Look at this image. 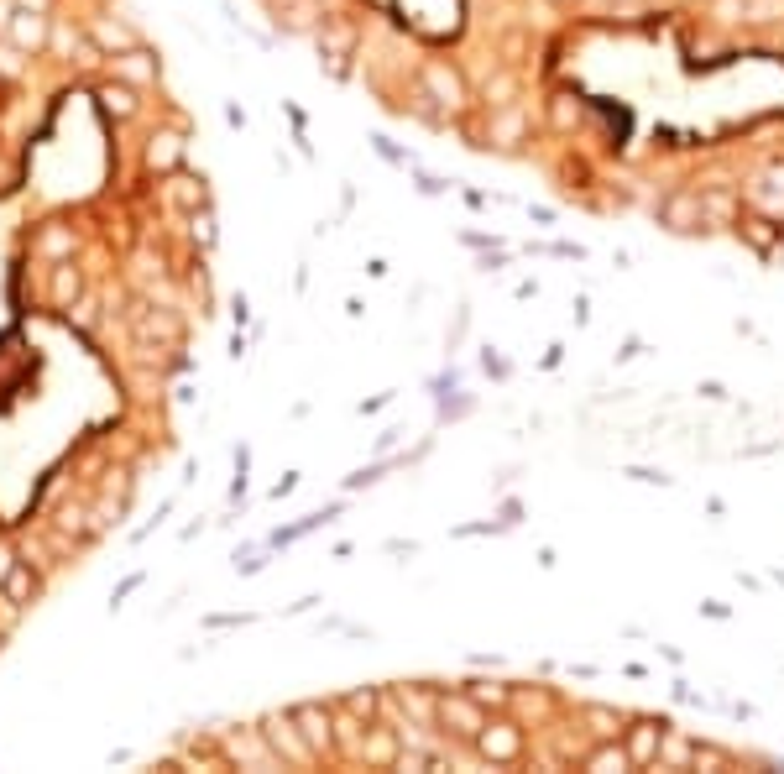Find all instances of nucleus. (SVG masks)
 Returning <instances> with one entry per match:
<instances>
[{"label":"nucleus","instance_id":"obj_1","mask_svg":"<svg viewBox=\"0 0 784 774\" xmlns=\"http://www.w3.org/2000/svg\"><path fill=\"white\" fill-rule=\"evenodd\" d=\"M434 727H440L445 738L476 743V733L487 727V717H481V701L476 696H440V701H434Z\"/></svg>","mask_w":784,"mask_h":774},{"label":"nucleus","instance_id":"obj_2","mask_svg":"<svg viewBox=\"0 0 784 774\" xmlns=\"http://www.w3.org/2000/svg\"><path fill=\"white\" fill-rule=\"evenodd\" d=\"M262 738L272 743V754H278L283 764H293V769H309L319 754L309 748V738L298 733V722H293V712H272L267 722H262Z\"/></svg>","mask_w":784,"mask_h":774},{"label":"nucleus","instance_id":"obj_3","mask_svg":"<svg viewBox=\"0 0 784 774\" xmlns=\"http://www.w3.org/2000/svg\"><path fill=\"white\" fill-rule=\"evenodd\" d=\"M48 32H53V21L42 16V6H16L6 21V42L21 53H42L48 48Z\"/></svg>","mask_w":784,"mask_h":774},{"label":"nucleus","instance_id":"obj_4","mask_svg":"<svg viewBox=\"0 0 784 774\" xmlns=\"http://www.w3.org/2000/svg\"><path fill=\"white\" fill-rule=\"evenodd\" d=\"M293 722H298V733L309 738V748L319 759L335 748V712L330 707H319V701H304V707H293Z\"/></svg>","mask_w":784,"mask_h":774},{"label":"nucleus","instance_id":"obj_5","mask_svg":"<svg viewBox=\"0 0 784 774\" xmlns=\"http://www.w3.org/2000/svg\"><path fill=\"white\" fill-rule=\"evenodd\" d=\"M424 100H434L440 110H460L466 105V84H460V74L455 68H445V63H424Z\"/></svg>","mask_w":784,"mask_h":774},{"label":"nucleus","instance_id":"obj_6","mask_svg":"<svg viewBox=\"0 0 784 774\" xmlns=\"http://www.w3.org/2000/svg\"><path fill=\"white\" fill-rule=\"evenodd\" d=\"M230 759H236L241 769H283V759L272 754V743L262 738V727H251V733H230Z\"/></svg>","mask_w":784,"mask_h":774},{"label":"nucleus","instance_id":"obj_7","mask_svg":"<svg viewBox=\"0 0 784 774\" xmlns=\"http://www.w3.org/2000/svg\"><path fill=\"white\" fill-rule=\"evenodd\" d=\"M110 68H115V79L131 84V89H147V84H157V74H163V63H157L147 48H126V53H115V58H110Z\"/></svg>","mask_w":784,"mask_h":774},{"label":"nucleus","instance_id":"obj_8","mask_svg":"<svg viewBox=\"0 0 784 774\" xmlns=\"http://www.w3.org/2000/svg\"><path fill=\"white\" fill-rule=\"evenodd\" d=\"M659 220L670 225V231H680V236H685V231H701V225H706L701 194H685V189H680V194H670V199L659 204Z\"/></svg>","mask_w":784,"mask_h":774},{"label":"nucleus","instance_id":"obj_9","mask_svg":"<svg viewBox=\"0 0 784 774\" xmlns=\"http://www.w3.org/2000/svg\"><path fill=\"white\" fill-rule=\"evenodd\" d=\"M476 748H481V759L507 764V759H518V754H523V733H518V727H507V722L481 727V733H476Z\"/></svg>","mask_w":784,"mask_h":774},{"label":"nucleus","instance_id":"obj_10","mask_svg":"<svg viewBox=\"0 0 784 774\" xmlns=\"http://www.w3.org/2000/svg\"><path fill=\"white\" fill-rule=\"evenodd\" d=\"M403 754V738L398 727H366V743H361V764H377V769H392Z\"/></svg>","mask_w":784,"mask_h":774},{"label":"nucleus","instance_id":"obj_11","mask_svg":"<svg viewBox=\"0 0 784 774\" xmlns=\"http://www.w3.org/2000/svg\"><path fill=\"white\" fill-rule=\"evenodd\" d=\"M89 42H95V48H105L110 58L126 53V48H142V42H136V32L126 27V21H115V16H95V21H89Z\"/></svg>","mask_w":784,"mask_h":774},{"label":"nucleus","instance_id":"obj_12","mask_svg":"<svg viewBox=\"0 0 784 774\" xmlns=\"http://www.w3.org/2000/svg\"><path fill=\"white\" fill-rule=\"evenodd\" d=\"M748 199L758 204V210H769V215H784V163L764 168V178L748 189Z\"/></svg>","mask_w":784,"mask_h":774},{"label":"nucleus","instance_id":"obj_13","mask_svg":"<svg viewBox=\"0 0 784 774\" xmlns=\"http://www.w3.org/2000/svg\"><path fill=\"white\" fill-rule=\"evenodd\" d=\"M0 586H6V602L11 607H27V602L42 597V576L32 571V565H11V576L0 581Z\"/></svg>","mask_w":784,"mask_h":774},{"label":"nucleus","instance_id":"obj_14","mask_svg":"<svg viewBox=\"0 0 784 774\" xmlns=\"http://www.w3.org/2000/svg\"><path fill=\"white\" fill-rule=\"evenodd\" d=\"M361 743H366V722L351 707H340L335 712V748H340L345 759H361Z\"/></svg>","mask_w":784,"mask_h":774},{"label":"nucleus","instance_id":"obj_15","mask_svg":"<svg viewBox=\"0 0 784 774\" xmlns=\"http://www.w3.org/2000/svg\"><path fill=\"white\" fill-rule=\"evenodd\" d=\"M84 293V278H79V267L74 262H58L53 267V278H48V299L58 304V309H68Z\"/></svg>","mask_w":784,"mask_h":774},{"label":"nucleus","instance_id":"obj_16","mask_svg":"<svg viewBox=\"0 0 784 774\" xmlns=\"http://www.w3.org/2000/svg\"><path fill=\"white\" fill-rule=\"evenodd\" d=\"M659 738H664V722H638L633 738H628V759L633 764H654L659 759Z\"/></svg>","mask_w":784,"mask_h":774},{"label":"nucleus","instance_id":"obj_17","mask_svg":"<svg viewBox=\"0 0 784 774\" xmlns=\"http://www.w3.org/2000/svg\"><path fill=\"white\" fill-rule=\"evenodd\" d=\"M528 131V121H523V110H513V105H502L497 116H492V126H487V136L497 147H518V136Z\"/></svg>","mask_w":784,"mask_h":774},{"label":"nucleus","instance_id":"obj_18","mask_svg":"<svg viewBox=\"0 0 784 774\" xmlns=\"http://www.w3.org/2000/svg\"><path fill=\"white\" fill-rule=\"evenodd\" d=\"M351 48H356V32L351 27H325V32H319V53H325V63L335 68V74L345 68V53H351Z\"/></svg>","mask_w":784,"mask_h":774},{"label":"nucleus","instance_id":"obj_19","mask_svg":"<svg viewBox=\"0 0 784 774\" xmlns=\"http://www.w3.org/2000/svg\"><path fill=\"white\" fill-rule=\"evenodd\" d=\"M100 105L110 110L115 121H131L136 110H142V105H136V89H131V84H121V79H115V84H100Z\"/></svg>","mask_w":784,"mask_h":774},{"label":"nucleus","instance_id":"obj_20","mask_svg":"<svg viewBox=\"0 0 784 774\" xmlns=\"http://www.w3.org/2000/svg\"><path fill=\"white\" fill-rule=\"evenodd\" d=\"M659 769H685V764H696V743L690 738H680V733H664L659 738V759H654Z\"/></svg>","mask_w":784,"mask_h":774},{"label":"nucleus","instance_id":"obj_21","mask_svg":"<svg viewBox=\"0 0 784 774\" xmlns=\"http://www.w3.org/2000/svg\"><path fill=\"white\" fill-rule=\"evenodd\" d=\"M136 335L142 340H178V320L157 309H136Z\"/></svg>","mask_w":784,"mask_h":774},{"label":"nucleus","instance_id":"obj_22","mask_svg":"<svg viewBox=\"0 0 784 774\" xmlns=\"http://www.w3.org/2000/svg\"><path fill=\"white\" fill-rule=\"evenodd\" d=\"M178 157H183V142L173 131H157L152 142H147V163L152 168H178Z\"/></svg>","mask_w":784,"mask_h":774},{"label":"nucleus","instance_id":"obj_23","mask_svg":"<svg viewBox=\"0 0 784 774\" xmlns=\"http://www.w3.org/2000/svg\"><path fill=\"white\" fill-rule=\"evenodd\" d=\"M481 100H487V110L513 105V100H518V79H513V74H492L487 84H481Z\"/></svg>","mask_w":784,"mask_h":774},{"label":"nucleus","instance_id":"obj_24","mask_svg":"<svg viewBox=\"0 0 784 774\" xmlns=\"http://www.w3.org/2000/svg\"><path fill=\"white\" fill-rule=\"evenodd\" d=\"M314 16H319V0H288V6L278 11V21H283L288 32H309Z\"/></svg>","mask_w":784,"mask_h":774},{"label":"nucleus","instance_id":"obj_25","mask_svg":"<svg viewBox=\"0 0 784 774\" xmlns=\"http://www.w3.org/2000/svg\"><path fill=\"white\" fill-rule=\"evenodd\" d=\"M398 701L408 707V717H413V722H429V727H434V701H440V696L413 691V686H398Z\"/></svg>","mask_w":784,"mask_h":774},{"label":"nucleus","instance_id":"obj_26","mask_svg":"<svg viewBox=\"0 0 784 774\" xmlns=\"http://www.w3.org/2000/svg\"><path fill=\"white\" fill-rule=\"evenodd\" d=\"M628 764H633L628 748H617V743H602V748L586 759V769H596V774H617V769H628Z\"/></svg>","mask_w":784,"mask_h":774},{"label":"nucleus","instance_id":"obj_27","mask_svg":"<svg viewBox=\"0 0 784 774\" xmlns=\"http://www.w3.org/2000/svg\"><path fill=\"white\" fill-rule=\"evenodd\" d=\"M37 252H42V257H74V231H63V225H53V231H42Z\"/></svg>","mask_w":784,"mask_h":774},{"label":"nucleus","instance_id":"obj_28","mask_svg":"<svg viewBox=\"0 0 784 774\" xmlns=\"http://www.w3.org/2000/svg\"><path fill=\"white\" fill-rule=\"evenodd\" d=\"M48 48H53V53H68V58H74V53L84 48V37H79V27H68V21H53V32H48Z\"/></svg>","mask_w":784,"mask_h":774},{"label":"nucleus","instance_id":"obj_29","mask_svg":"<svg viewBox=\"0 0 784 774\" xmlns=\"http://www.w3.org/2000/svg\"><path fill=\"white\" fill-rule=\"evenodd\" d=\"M701 210H706L711 220H722V225H727V220L737 215V199H732L727 189H711V194H701Z\"/></svg>","mask_w":784,"mask_h":774},{"label":"nucleus","instance_id":"obj_30","mask_svg":"<svg viewBox=\"0 0 784 774\" xmlns=\"http://www.w3.org/2000/svg\"><path fill=\"white\" fill-rule=\"evenodd\" d=\"M173 204H178V210H199V204H204V178H178Z\"/></svg>","mask_w":784,"mask_h":774},{"label":"nucleus","instance_id":"obj_31","mask_svg":"<svg viewBox=\"0 0 784 774\" xmlns=\"http://www.w3.org/2000/svg\"><path fill=\"white\" fill-rule=\"evenodd\" d=\"M58 529H63V534H89L95 523H89L84 508H63V513H58Z\"/></svg>","mask_w":784,"mask_h":774},{"label":"nucleus","instance_id":"obj_32","mask_svg":"<svg viewBox=\"0 0 784 774\" xmlns=\"http://www.w3.org/2000/svg\"><path fill=\"white\" fill-rule=\"evenodd\" d=\"M194 241H199V246H215V215L204 210V204L194 210Z\"/></svg>","mask_w":784,"mask_h":774},{"label":"nucleus","instance_id":"obj_33","mask_svg":"<svg viewBox=\"0 0 784 774\" xmlns=\"http://www.w3.org/2000/svg\"><path fill=\"white\" fill-rule=\"evenodd\" d=\"M784 0H748V21H779Z\"/></svg>","mask_w":784,"mask_h":774},{"label":"nucleus","instance_id":"obj_34","mask_svg":"<svg viewBox=\"0 0 784 774\" xmlns=\"http://www.w3.org/2000/svg\"><path fill=\"white\" fill-rule=\"evenodd\" d=\"M586 722L596 727V738H612V733H617V717H612L607 707H586Z\"/></svg>","mask_w":784,"mask_h":774},{"label":"nucleus","instance_id":"obj_35","mask_svg":"<svg viewBox=\"0 0 784 774\" xmlns=\"http://www.w3.org/2000/svg\"><path fill=\"white\" fill-rule=\"evenodd\" d=\"M345 707H351V712H356V717H366V722H372V717H377V707H382V701H377V696H372V691H356V696H351V701H345Z\"/></svg>","mask_w":784,"mask_h":774},{"label":"nucleus","instance_id":"obj_36","mask_svg":"<svg viewBox=\"0 0 784 774\" xmlns=\"http://www.w3.org/2000/svg\"><path fill=\"white\" fill-rule=\"evenodd\" d=\"M471 696L481 701V707H487V701H492V707H497V701H507V691H502V686H487V680H476V686H471Z\"/></svg>","mask_w":784,"mask_h":774},{"label":"nucleus","instance_id":"obj_37","mask_svg":"<svg viewBox=\"0 0 784 774\" xmlns=\"http://www.w3.org/2000/svg\"><path fill=\"white\" fill-rule=\"evenodd\" d=\"M68 320H74V325H95V304H89V299H74V304H68Z\"/></svg>","mask_w":784,"mask_h":774},{"label":"nucleus","instance_id":"obj_38","mask_svg":"<svg viewBox=\"0 0 784 774\" xmlns=\"http://www.w3.org/2000/svg\"><path fill=\"white\" fill-rule=\"evenodd\" d=\"M16 53H21V48H0V74H6V79L21 74V58H16Z\"/></svg>","mask_w":784,"mask_h":774},{"label":"nucleus","instance_id":"obj_39","mask_svg":"<svg viewBox=\"0 0 784 774\" xmlns=\"http://www.w3.org/2000/svg\"><path fill=\"white\" fill-rule=\"evenodd\" d=\"M11 565H16V555L6 550V544H0V581H6V576H11Z\"/></svg>","mask_w":784,"mask_h":774},{"label":"nucleus","instance_id":"obj_40","mask_svg":"<svg viewBox=\"0 0 784 774\" xmlns=\"http://www.w3.org/2000/svg\"><path fill=\"white\" fill-rule=\"evenodd\" d=\"M16 6H42V0H16Z\"/></svg>","mask_w":784,"mask_h":774},{"label":"nucleus","instance_id":"obj_41","mask_svg":"<svg viewBox=\"0 0 784 774\" xmlns=\"http://www.w3.org/2000/svg\"><path fill=\"white\" fill-rule=\"evenodd\" d=\"M6 173H11V168H6V163H0V178H6Z\"/></svg>","mask_w":784,"mask_h":774}]
</instances>
